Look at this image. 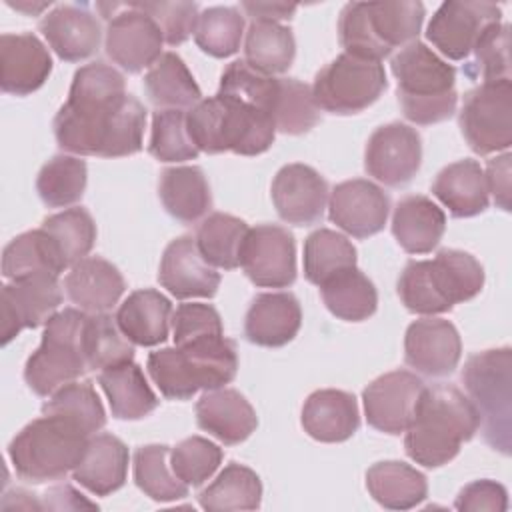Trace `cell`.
<instances>
[{"label": "cell", "mask_w": 512, "mask_h": 512, "mask_svg": "<svg viewBox=\"0 0 512 512\" xmlns=\"http://www.w3.org/2000/svg\"><path fill=\"white\" fill-rule=\"evenodd\" d=\"M446 230V216L428 196L402 198L392 214V234L408 254H426L438 246Z\"/></svg>", "instance_id": "cell-31"}, {"label": "cell", "mask_w": 512, "mask_h": 512, "mask_svg": "<svg viewBox=\"0 0 512 512\" xmlns=\"http://www.w3.org/2000/svg\"><path fill=\"white\" fill-rule=\"evenodd\" d=\"M64 288L72 304L80 310L88 314H104L118 304L126 282L112 262L100 256H90L70 268L64 278Z\"/></svg>", "instance_id": "cell-26"}, {"label": "cell", "mask_w": 512, "mask_h": 512, "mask_svg": "<svg viewBox=\"0 0 512 512\" xmlns=\"http://www.w3.org/2000/svg\"><path fill=\"white\" fill-rule=\"evenodd\" d=\"M62 304V288L56 274H34L10 280L0 292L2 344L14 340L22 328L46 324Z\"/></svg>", "instance_id": "cell-13"}, {"label": "cell", "mask_w": 512, "mask_h": 512, "mask_svg": "<svg viewBox=\"0 0 512 512\" xmlns=\"http://www.w3.org/2000/svg\"><path fill=\"white\" fill-rule=\"evenodd\" d=\"M44 504L42 508H54V510H62V508H96V504L88 502L82 498V494H78L72 486H56L50 488L44 494Z\"/></svg>", "instance_id": "cell-60"}, {"label": "cell", "mask_w": 512, "mask_h": 512, "mask_svg": "<svg viewBox=\"0 0 512 512\" xmlns=\"http://www.w3.org/2000/svg\"><path fill=\"white\" fill-rule=\"evenodd\" d=\"M510 26L502 22L488 24L478 36L472 52L474 74L482 82H494L510 78Z\"/></svg>", "instance_id": "cell-54"}, {"label": "cell", "mask_w": 512, "mask_h": 512, "mask_svg": "<svg viewBox=\"0 0 512 512\" xmlns=\"http://www.w3.org/2000/svg\"><path fill=\"white\" fill-rule=\"evenodd\" d=\"M356 266V248L340 232L330 228L314 230L304 240V276L322 286L334 274Z\"/></svg>", "instance_id": "cell-42"}, {"label": "cell", "mask_w": 512, "mask_h": 512, "mask_svg": "<svg viewBox=\"0 0 512 512\" xmlns=\"http://www.w3.org/2000/svg\"><path fill=\"white\" fill-rule=\"evenodd\" d=\"M482 286V264L468 252L444 248L432 260H410L404 266L398 296L410 312L434 316L472 300Z\"/></svg>", "instance_id": "cell-3"}, {"label": "cell", "mask_w": 512, "mask_h": 512, "mask_svg": "<svg viewBox=\"0 0 512 512\" xmlns=\"http://www.w3.org/2000/svg\"><path fill=\"white\" fill-rule=\"evenodd\" d=\"M424 14L422 2H350L340 12L338 40L346 54L380 62L416 40Z\"/></svg>", "instance_id": "cell-6"}, {"label": "cell", "mask_w": 512, "mask_h": 512, "mask_svg": "<svg viewBox=\"0 0 512 512\" xmlns=\"http://www.w3.org/2000/svg\"><path fill=\"white\" fill-rule=\"evenodd\" d=\"M38 28L58 58L66 62L86 60L100 48V22L84 6H56L44 14Z\"/></svg>", "instance_id": "cell-23"}, {"label": "cell", "mask_w": 512, "mask_h": 512, "mask_svg": "<svg viewBox=\"0 0 512 512\" xmlns=\"http://www.w3.org/2000/svg\"><path fill=\"white\" fill-rule=\"evenodd\" d=\"M240 266L260 288H288L296 280L294 236L276 224L250 228L242 244Z\"/></svg>", "instance_id": "cell-12"}, {"label": "cell", "mask_w": 512, "mask_h": 512, "mask_svg": "<svg viewBox=\"0 0 512 512\" xmlns=\"http://www.w3.org/2000/svg\"><path fill=\"white\" fill-rule=\"evenodd\" d=\"M98 384L108 398L112 416L118 420H140L158 406L156 394L134 360L100 370Z\"/></svg>", "instance_id": "cell-33"}, {"label": "cell", "mask_w": 512, "mask_h": 512, "mask_svg": "<svg viewBox=\"0 0 512 512\" xmlns=\"http://www.w3.org/2000/svg\"><path fill=\"white\" fill-rule=\"evenodd\" d=\"M148 100L158 110H184L202 100V92L184 60L174 52H164L144 76Z\"/></svg>", "instance_id": "cell-35"}, {"label": "cell", "mask_w": 512, "mask_h": 512, "mask_svg": "<svg viewBox=\"0 0 512 512\" xmlns=\"http://www.w3.org/2000/svg\"><path fill=\"white\" fill-rule=\"evenodd\" d=\"M432 194L450 210L454 218H470L488 208V186L484 170L476 160L464 158L442 168L434 182Z\"/></svg>", "instance_id": "cell-30"}, {"label": "cell", "mask_w": 512, "mask_h": 512, "mask_svg": "<svg viewBox=\"0 0 512 512\" xmlns=\"http://www.w3.org/2000/svg\"><path fill=\"white\" fill-rule=\"evenodd\" d=\"M158 196L166 212L182 224L198 222L212 208L210 186L198 166L166 168L160 176Z\"/></svg>", "instance_id": "cell-32"}, {"label": "cell", "mask_w": 512, "mask_h": 512, "mask_svg": "<svg viewBox=\"0 0 512 512\" xmlns=\"http://www.w3.org/2000/svg\"><path fill=\"white\" fill-rule=\"evenodd\" d=\"M422 164V140L416 128L390 122L372 132L364 152L366 172L384 186L408 184Z\"/></svg>", "instance_id": "cell-15"}, {"label": "cell", "mask_w": 512, "mask_h": 512, "mask_svg": "<svg viewBox=\"0 0 512 512\" xmlns=\"http://www.w3.org/2000/svg\"><path fill=\"white\" fill-rule=\"evenodd\" d=\"M64 270V262L54 242L42 228L18 234L6 244L2 252V274L8 280H18L34 274L60 276Z\"/></svg>", "instance_id": "cell-38"}, {"label": "cell", "mask_w": 512, "mask_h": 512, "mask_svg": "<svg viewBox=\"0 0 512 512\" xmlns=\"http://www.w3.org/2000/svg\"><path fill=\"white\" fill-rule=\"evenodd\" d=\"M366 488L388 510H410L428 496L426 476L398 460L372 464L366 472Z\"/></svg>", "instance_id": "cell-34"}, {"label": "cell", "mask_w": 512, "mask_h": 512, "mask_svg": "<svg viewBox=\"0 0 512 512\" xmlns=\"http://www.w3.org/2000/svg\"><path fill=\"white\" fill-rule=\"evenodd\" d=\"M158 282L178 300L212 298L220 286V274L204 260L192 236H180L162 254Z\"/></svg>", "instance_id": "cell-21"}, {"label": "cell", "mask_w": 512, "mask_h": 512, "mask_svg": "<svg viewBox=\"0 0 512 512\" xmlns=\"http://www.w3.org/2000/svg\"><path fill=\"white\" fill-rule=\"evenodd\" d=\"M222 456L218 444L202 436H190L170 450V466L184 484L200 486L216 472Z\"/></svg>", "instance_id": "cell-53"}, {"label": "cell", "mask_w": 512, "mask_h": 512, "mask_svg": "<svg viewBox=\"0 0 512 512\" xmlns=\"http://www.w3.org/2000/svg\"><path fill=\"white\" fill-rule=\"evenodd\" d=\"M390 212L386 192L370 180L354 178L332 188L328 198L330 220L354 238L378 234Z\"/></svg>", "instance_id": "cell-18"}, {"label": "cell", "mask_w": 512, "mask_h": 512, "mask_svg": "<svg viewBox=\"0 0 512 512\" xmlns=\"http://www.w3.org/2000/svg\"><path fill=\"white\" fill-rule=\"evenodd\" d=\"M262 500V482L258 474L238 462H230L212 484L200 494L198 502L210 512L256 510Z\"/></svg>", "instance_id": "cell-39"}, {"label": "cell", "mask_w": 512, "mask_h": 512, "mask_svg": "<svg viewBox=\"0 0 512 512\" xmlns=\"http://www.w3.org/2000/svg\"><path fill=\"white\" fill-rule=\"evenodd\" d=\"M146 368L158 390L170 400H188L202 388L194 362L178 346L150 352Z\"/></svg>", "instance_id": "cell-47"}, {"label": "cell", "mask_w": 512, "mask_h": 512, "mask_svg": "<svg viewBox=\"0 0 512 512\" xmlns=\"http://www.w3.org/2000/svg\"><path fill=\"white\" fill-rule=\"evenodd\" d=\"M86 182L88 168L84 160L68 154H56L40 168L36 190L48 208H66L84 196Z\"/></svg>", "instance_id": "cell-43"}, {"label": "cell", "mask_w": 512, "mask_h": 512, "mask_svg": "<svg viewBox=\"0 0 512 512\" xmlns=\"http://www.w3.org/2000/svg\"><path fill=\"white\" fill-rule=\"evenodd\" d=\"M172 314V304L164 294L154 288H142L120 304L116 322L132 344L156 346L168 338Z\"/></svg>", "instance_id": "cell-29"}, {"label": "cell", "mask_w": 512, "mask_h": 512, "mask_svg": "<svg viewBox=\"0 0 512 512\" xmlns=\"http://www.w3.org/2000/svg\"><path fill=\"white\" fill-rule=\"evenodd\" d=\"M272 202L278 216L296 226L316 224L328 202L326 180L306 164H286L272 180Z\"/></svg>", "instance_id": "cell-20"}, {"label": "cell", "mask_w": 512, "mask_h": 512, "mask_svg": "<svg viewBox=\"0 0 512 512\" xmlns=\"http://www.w3.org/2000/svg\"><path fill=\"white\" fill-rule=\"evenodd\" d=\"M148 152L160 162H184V160L198 158L200 150L190 140V134L186 128V112L182 110L154 112Z\"/></svg>", "instance_id": "cell-52"}, {"label": "cell", "mask_w": 512, "mask_h": 512, "mask_svg": "<svg viewBox=\"0 0 512 512\" xmlns=\"http://www.w3.org/2000/svg\"><path fill=\"white\" fill-rule=\"evenodd\" d=\"M478 428V410L464 392L452 384L424 386L404 430V448L416 464L438 468L448 464Z\"/></svg>", "instance_id": "cell-1"}, {"label": "cell", "mask_w": 512, "mask_h": 512, "mask_svg": "<svg viewBox=\"0 0 512 512\" xmlns=\"http://www.w3.org/2000/svg\"><path fill=\"white\" fill-rule=\"evenodd\" d=\"M52 2L48 0V2H38V4H30V2H8V6H12V8H16V10H20V12H26V14H38V12H42L44 8H48Z\"/></svg>", "instance_id": "cell-61"}, {"label": "cell", "mask_w": 512, "mask_h": 512, "mask_svg": "<svg viewBox=\"0 0 512 512\" xmlns=\"http://www.w3.org/2000/svg\"><path fill=\"white\" fill-rule=\"evenodd\" d=\"M248 230L244 220L232 214L214 212L202 220L194 240L208 264L222 270H234L240 266V252Z\"/></svg>", "instance_id": "cell-41"}, {"label": "cell", "mask_w": 512, "mask_h": 512, "mask_svg": "<svg viewBox=\"0 0 512 512\" xmlns=\"http://www.w3.org/2000/svg\"><path fill=\"white\" fill-rule=\"evenodd\" d=\"M484 178H486L488 192H492L494 196V204L508 212L510 210V154L504 152L502 156L488 160Z\"/></svg>", "instance_id": "cell-58"}, {"label": "cell", "mask_w": 512, "mask_h": 512, "mask_svg": "<svg viewBox=\"0 0 512 512\" xmlns=\"http://www.w3.org/2000/svg\"><path fill=\"white\" fill-rule=\"evenodd\" d=\"M198 426L218 438L220 442L234 446L244 442L258 426V416L252 404L234 388L206 390L196 402Z\"/></svg>", "instance_id": "cell-25"}, {"label": "cell", "mask_w": 512, "mask_h": 512, "mask_svg": "<svg viewBox=\"0 0 512 512\" xmlns=\"http://www.w3.org/2000/svg\"><path fill=\"white\" fill-rule=\"evenodd\" d=\"M278 92V78L250 68L244 60L228 64L220 78L218 94L252 106L274 120V102Z\"/></svg>", "instance_id": "cell-48"}, {"label": "cell", "mask_w": 512, "mask_h": 512, "mask_svg": "<svg viewBox=\"0 0 512 512\" xmlns=\"http://www.w3.org/2000/svg\"><path fill=\"white\" fill-rule=\"evenodd\" d=\"M244 36V16L232 6H212L200 12L194 40L198 48L214 58L238 52Z\"/></svg>", "instance_id": "cell-49"}, {"label": "cell", "mask_w": 512, "mask_h": 512, "mask_svg": "<svg viewBox=\"0 0 512 512\" xmlns=\"http://www.w3.org/2000/svg\"><path fill=\"white\" fill-rule=\"evenodd\" d=\"M172 334L178 348L194 346L200 342L216 340L224 336L220 314L210 304L186 302L172 314Z\"/></svg>", "instance_id": "cell-55"}, {"label": "cell", "mask_w": 512, "mask_h": 512, "mask_svg": "<svg viewBox=\"0 0 512 512\" xmlns=\"http://www.w3.org/2000/svg\"><path fill=\"white\" fill-rule=\"evenodd\" d=\"M186 128L194 146L206 154L258 156L276 136L272 116L220 94L192 106L186 112Z\"/></svg>", "instance_id": "cell-4"}, {"label": "cell", "mask_w": 512, "mask_h": 512, "mask_svg": "<svg viewBox=\"0 0 512 512\" xmlns=\"http://www.w3.org/2000/svg\"><path fill=\"white\" fill-rule=\"evenodd\" d=\"M52 72V58L42 40L32 32L0 36V86L6 94L28 96Z\"/></svg>", "instance_id": "cell-22"}, {"label": "cell", "mask_w": 512, "mask_h": 512, "mask_svg": "<svg viewBox=\"0 0 512 512\" xmlns=\"http://www.w3.org/2000/svg\"><path fill=\"white\" fill-rule=\"evenodd\" d=\"M462 382L478 410L484 440L494 450L510 454L512 350L504 346L472 354L462 368Z\"/></svg>", "instance_id": "cell-8"}, {"label": "cell", "mask_w": 512, "mask_h": 512, "mask_svg": "<svg viewBox=\"0 0 512 512\" xmlns=\"http://www.w3.org/2000/svg\"><path fill=\"white\" fill-rule=\"evenodd\" d=\"M386 86V72L380 62L342 52L316 74L312 96L320 110L346 116L372 106Z\"/></svg>", "instance_id": "cell-10"}, {"label": "cell", "mask_w": 512, "mask_h": 512, "mask_svg": "<svg viewBox=\"0 0 512 512\" xmlns=\"http://www.w3.org/2000/svg\"><path fill=\"white\" fill-rule=\"evenodd\" d=\"M88 438L68 422L44 414L12 438L8 456L16 474L26 482L58 480L80 464Z\"/></svg>", "instance_id": "cell-7"}, {"label": "cell", "mask_w": 512, "mask_h": 512, "mask_svg": "<svg viewBox=\"0 0 512 512\" xmlns=\"http://www.w3.org/2000/svg\"><path fill=\"white\" fill-rule=\"evenodd\" d=\"M424 382L408 370H392L372 380L364 392V414L372 428L400 434L408 428Z\"/></svg>", "instance_id": "cell-17"}, {"label": "cell", "mask_w": 512, "mask_h": 512, "mask_svg": "<svg viewBox=\"0 0 512 512\" xmlns=\"http://www.w3.org/2000/svg\"><path fill=\"white\" fill-rule=\"evenodd\" d=\"M360 426V414L354 394L344 390H316L302 406V428L318 442H344Z\"/></svg>", "instance_id": "cell-27"}, {"label": "cell", "mask_w": 512, "mask_h": 512, "mask_svg": "<svg viewBox=\"0 0 512 512\" xmlns=\"http://www.w3.org/2000/svg\"><path fill=\"white\" fill-rule=\"evenodd\" d=\"M502 10L490 2H444L432 16L426 38L450 60H464L488 24L500 22Z\"/></svg>", "instance_id": "cell-16"}, {"label": "cell", "mask_w": 512, "mask_h": 512, "mask_svg": "<svg viewBox=\"0 0 512 512\" xmlns=\"http://www.w3.org/2000/svg\"><path fill=\"white\" fill-rule=\"evenodd\" d=\"M296 56L294 34L288 26L270 20H252L244 40V62L262 74L286 72Z\"/></svg>", "instance_id": "cell-37"}, {"label": "cell", "mask_w": 512, "mask_h": 512, "mask_svg": "<svg viewBox=\"0 0 512 512\" xmlns=\"http://www.w3.org/2000/svg\"><path fill=\"white\" fill-rule=\"evenodd\" d=\"M128 448L112 434H94L88 438L80 464L72 470L74 480L94 496H108L120 490L128 474Z\"/></svg>", "instance_id": "cell-28"}, {"label": "cell", "mask_w": 512, "mask_h": 512, "mask_svg": "<svg viewBox=\"0 0 512 512\" xmlns=\"http://www.w3.org/2000/svg\"><path fill=\"white\" fill-rule=\"evenodd\" d=\"M88 312L64 308L44 326L40 346L28 356L24 380L38 396H52L88 370L84 354V326Z\"/></svg>", "instance_id": "cell-9"}, {"label": "cell", "mask_w": 512, "mask_h": 512, "mask_svg": "<svg viewBox=\"0 0 512 512\" xmlns=\"http://www.w3.org/2000/svg\"><path fill=\"white\" fill-rule=\"evenodd\" d=\"M462 356V342L456 326L444 318H420L404 336V360L424 376L442 378L454 372Z\"/></svg>", "instance_id": "cell-19"}, {"label": "cell", "mask_w": 512, "mask_h": 512, "mask_svg": "<svg viewBox=\"0 0 512 512\" xmlns=\"http://www.w3.org/2000/svg\"><path fill=\"white\" fill-rule=\"evenodd\" d=\"M168 454L170 448L164 444H146L134 452V482L156 502H174L188 496V484L168 468Z\"/></svg>", "instance_id": "cell-46"}, {"label": "cell", "mask_w": 512, "mask_h": 512, "mask_svg": "<svg viewBox=\"0 0 512 512\" xmlns=\"http://www.w3.org/2000/svg\"><path fill=\"white\" fill-rule=\"evenodd\" d=\"M134 6L158 24L164 42L170 46L186 42L196 30L200 16L196 2H134Z\"/></svg>", "instance_id": "cell-56"}, {"label": "cell", "mask_w": 512, "mask_h": 512, "mask_svg": "<svg viewBox=\"0 0 512 512\" xmlns=\"http://www.w3.org/2000/svg\"><path fill=\"white\" fill-rule=\"evenodd\" d=\"M124 96V76L110 64L98 60L78 68L68 100L54 118L58 146L78 156H98L106 122Z\"/></svg>", "instance_id": "cell-2"}, {"label": "cell", "mask_w": 512, "mask_h": 512, "mask_svg": "<svg viewBox=\"0 0 512 512\" xmlns=\"http://www.w3.org/2000/svg\"><path fill=\"white\" fill-rule=\"evenodd\" d=\"M318 288L324 306L340 320L362 322L378 308L376 286L356 266L334 274Z\"/></svg>", "instance_id": "cell-36"}, {"label": "cell", "mask_w": 512, "mask_h": 512, "mask_svg": "<svg viewBox=\"0 0 512 512\" xmlns=\"http://www.w3.org/2000/svg\"><path fill=\"white\" fill-rule=\"evenodd\" d=\"M458 124L468 146L480 154L508 150L512 144V82H482L464 96Z\"/></svg>", "instance_id": "cell-11"}, {"label": "cell", "mask_w": 512, "mask_h": 512, "mask_svg": "<svg viewBox=\"0 0 512 512\" xmlns=\"http://www.w3.org/2000/svg\"><path fill=\"white\" fill-rule=\"evenodd\" d=\"M84 354L88 370H106L134 360V346L108 312L88 314L84 326Z\"/></svg>", "instance_id": "cell-45"}, {"label": "cell", "mask_w": 512, "mask_h": 512, "mask_svg": "<svg viewBox=\"0 0 512 512\" xmlns=\"http://www.w3.org/2000/svg\"><path fill=\"white\" fill-rule=\"evenodd\" d=\"M398 80L402 114L420 126L448 120L456 112V70L426 44L414 40L390 60Z\"/></svg>", "instance_id": "cell-5"}, {"label": "cell", "mask_w": 512, "mask_h": 512, "mask_svg": "<svg viewBox=\"0 0 512 512\" xmlns=\"http://www.w3.org/2000/svg\"><path fill=\"white\" fill-rule=\"evenodd\" d=\"M54 242L64 268H72L88 256L96 240V224L86 208H66L44 218L40 226Z\"/></svg>", "instance_id": "cell-44"}, {"label": "cell", "mask_w": 512, "mask_h": 512, "mask_svg": "<svg viewBox=\"0 0 512 512\" xmlns=\"http://www.w3.org/2000/svg\"><path fill=\"white\" fill-rule=\"evenodd\" d=\"M302 324L300 302L290 292L258 294L244 318L248 342L264 348L286 346L298 334Z\"/></svg>", "instance_id": "cell-24"}, {"label": "cell", "mask_w": 512, "mask_h": 512, "mask_svg": "<svg viewBox=\"0 0 512 512\" xmlns=\"http://www.w3.org/2000/svg\"><path fill=\"white\" fill-rule=\"evenodd\" d=\"M296 4L286 2H242V10L252 16V20H288L296 12Z\"/></svg>", "instance_id": "cell-59"}, {"label": "cell", "mask_w": 512, "mask_h": 512, "mask_svg": "<svg viewBox=\"0 0 512 512\" xmlns=\"http://www.w3.org/2000/svg\"><path fill=\"white\" fill-rule=\"evenodd\" d=\"M42 414L60 418L86 436H94L106 424L104 406L90 382H68L44 404Z\"/></svg>", "instance_id": "cell-40"}, {"label": "cell", "mask_w": 512, "mask_h": 512, "mask_svg": "<svg viewBox=\"0 0 512 512\" xmlns=\"http://www.w3.org/2000/svg\"><path fill=\"white\" fill-rule=\"evenodd\" d=\"M146 128V108L138 98L126 94L124 100L110 114L102 138V158L132 156L142 150V136Z\"/></svg>", "instance_id": "cell-50"}, {"label": "cell", "mask_w": 512, "mask_h": 512, "mask_svg": "<svg viewBox=\"0 0 512 512\" xmlns=\"http://www.w3.org/2000/svg\"><path fill=\"white\" fill-rule=\"evenodd\" d=\"M320 122V108L312 88L296 78H278L274 102V124L282 134H304Z\"/></svg>", "instance_id": "cell-51"}, {"label": "cell", "mask_w": 512, "mask_h": 512, "mask_svg": "<svg viewBox=\"0 0 512 512\" xmlns=\"http://www.w3.org/2000/svg\"><path fill=\"white\" fill-rule=\"evenodd\" d=\"M454 508L462 512H502L508 508V492L502 484L494 480H476L460 490Z\"/></svg>", "instance_id": "cell-57"}, {"label": "cell", "mask_w": 512, "mask_h": 512, "mask_svg": "<svg viewBox=\"0 0 512 512\" xmlns=\"http://www.w3.org/2000/svg\"><path fill=\"white\" fill-rule=\"evenodd\" d=\"M164 36L158 24L140 8L120 4V12L108 20L104 48L114 64L126 72H142L152 68L162 52Z\"/></svg>", "instance_id": "cell-14"}]
</instances>
